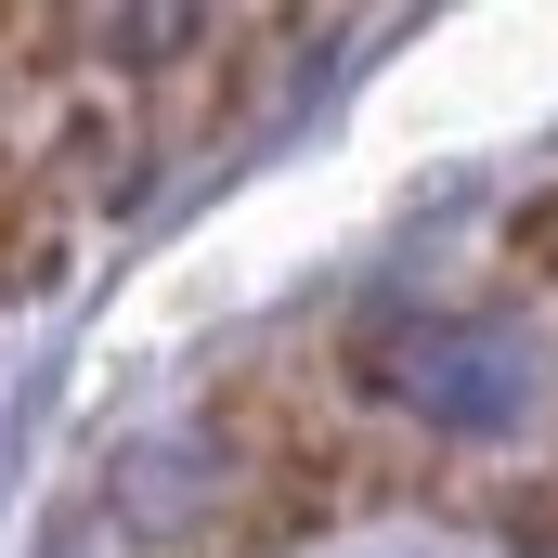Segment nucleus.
I'll list each match as a JSON object with an SVG mask.
<instances>
[{"label": "nucleus", "mask_w": 558, "mask_h": 558, "mask_svg": "<svg viewBox=\"0 0 558 558\" xmlns=\"http://www.w3.org/2000/svg\"><path fill=\"white\" fill-rule=\"evenodd\" d=\"M39 169L52 182H78L92 208H143V182H156V118H143L131 78H65L52 92V118H39Z\"/></svg>", "instance_id": "1"}, {"label": "nucleus", "mask_w": 558, "mask_h": 558, "mask_svg": "<svg viewBox=\"0 0 558 558\" xmlns=\"http://www.w3.org/2000/svg\"><path fill=\"white\" fill-rule=\"evenodd\" d=\"M208 39H221V0H105V13H92V65L131 78V92L182 78Z\"/></svg>", "instance_id": "2"}, {"label": "nucleus", "mask_w": 558, "mask_h": 558, "mask_svg": "<svg viewBox=\"0 0 558 558\" xmlns=\"http://www.w3.org/2000/svg\"><path fill=\"white\" fill-rule=\"evenodd\" d=\"M494 260H507L520 286H558V182H546V195H520V208H507V234H494Z\"/></svg>", "instance_id": "3"}, {"label": "nucleus", "mask_w": 558, "mask_h": 558, "mask_svg": "<svg viewBox=\"0 0 558 558\" xmlns=\"http://www.w3.org/2000/svg\"><path fill=\"white\" fill-rule=\"evenodd\" d=\"M494 533H507L520 558H558V468H533V481L494 494Z\"/></svg>", "instance_id": "4"}, {"label": "nucleus", "mask_w": 558, "mask_h": 558, "mask_svg": "<svg viewBox=\"0 0 558 558\" xmlns=\"http://www.w3.org/2000/svg\"><path fill=\"white\" fill-rule=\"evenodd\" d=\"M26 195H39V156H13V143H0V221H13Z\"/></svg>", "instance_id": "5"}]
</instances>
